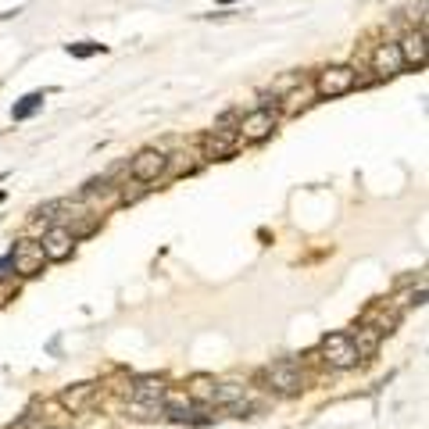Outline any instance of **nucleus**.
I'll use <instances>...</instances> for the list:
<instances>
[{"label":"nucleus","mask_w":429,"mask_h":429,"mask_svg":"<svg viewBox=\"0 0 429 429\" xmlns=\"http://www.w3.org/2000/svg\"><path fill=\"white\" fill-rule=\"evenodd\" d=\"M43 100H47V93H43V90H36V93H26V97H22L15 108H11V118H15V122H26V118H33V115L43 108Z\"/></svg>","instance_id":"4468645a"},{"label":"nucleus","mask_w":429,"mask_h":429,"mask_svg":"<svg viewBox=\"0 0 429 429\" xmlns=\"http://www.w3.org/2000/svg\"><path fill=\"white\" fill-rule=\"evenodd\" d=\"M186 397H190V400H200V404H211V397H214V379H207V376H193Z\"/></svg>","instance_id":"dca6fc26"},{"label":"nucleus","mask_w":429,"mask_h":429,"mask_svg":"<svg viewBox=\"0 0 429 429\" xmlns=\"http://www.w3.org/2000/svg\"><path fill=\"white\" fill-rule=\"evenodd\" d=\"M383 329H376L372 322H365V326H358L354 333H351V343L358 347V358H372L376 351H379V343H383Z\"/></svg>","instance_id":"9b49d317"},{"label":"nucleus","mask_w":429,"mask_h":429,"mask_svg":"<svg viewBox=\"0 0 429 429\" xmlns=\"http://www.w3.org/2000/svg\"><path fill=\"white\" fill-rule=\"evenodd\" d=\"M43 258L47 262H68L72 258V251H76V237H72V229L65 226V222H58V226H51L47 233H43Z\"/></svg>","instance_id":"39448f33"},{"label":"nucleus","mask_w":429,"mask_h":429,"mask_svg":"<svg viewBox=\"0 0 429 429\" xmlns=\"http://www.w3.org/2000/svg\"><path fill=\"white\" fill-rule=\"evenodd\" d=\"M237 122H240V111L233 108V111H226V115L214 118V129H237Z\"/></svg>","instance_id":"a211bd4d"},{"label":"nucleus","mask_w":429,"mask_h":429,"mask_svg":"<svg viewBox=\"0 0 429 429\" xmlns=\"http://www.w3.org/2000/svg\"><path fill=\"white\" fill-rule=\"evenodd\" d=\"M229 4H233V0H229Z\"/></svg>","instance_id":"4be33fe9"},{"label":"nucleus","mask_w":429,"mask_h":429,"mask_svg":"<svg viewBox=\"0 0 429 429\" xmlns=\"http://www.w3.org/2000/svg\"><path fill=\"white\" fill-rule=\"evenodd\" d=\"M165 172H168V154H165V150H154V147L140 150V154L129 161V175H133L136 182H154V179H161Z\"/></svg>","instance_id":"7ed1b4c3"},{"label":"nucleus","mask_w":429,"mask_h":429,"mask_svg":"<svg viewBox=\"0 0 429 429\" xmlns=\"http://www.w3.org/2000/svg\"><path fill=\"white\" fill-rule=\"evenodd\" d=\"M276 125H279V111H276L272 104H262V108L240 115V122H237V140H240V143H262V140H269V136L276 133Z\"/></svg>","instance_id":"f257e3e1"},{"label":"nucleus","mask_w":429,"mask_h":429,"mask_svg":"<svg viewBox=\"0 0 429 429\" xmlns=\"http://www.w3.org/2000/svg\"><path fill=\"white\" fill-rule=\"evenodd\" d=\"M247 393V386L244 383H214V397H211V404H237L240 397Z\"/></svg>","instance_id":"2eb2a0df"},{"label":"nucleus","mask_w":429,"mask_h":429,"mask_svg":"<svg viewBox=\"0 0 429 429\" xmlns=\"http://www.w3.org/2000/svg\"><path fill=\"white\" fill-rule=\"evenodd\" d=\"M322 354H326V365H333V368H354L361 358H358V347L351 343V333H333V336H326L322 340Z\"/></svg>","instance_id":"20e7f679"},{"label":"nucleus","mask_w":429,"mask_h":429,"mask_svg":"<svg viewBox=\"0 0 429 429\" xmlns=\"http://www.w3.org/2000/svg\"><path fill=\"white\" fill-rule=\"evenodd\" d=\"M97 393V383H79V386H72V390H65L61 393V404L65 408H72V411H83L86 404H90V397Z\"/></svg>","instance_id":"ddd939ff"},{"label":"nucleus","mask_w":429,"mask_h":429,"mask_svg":"<svg viewBox=\"0 0 429 429\" xmlns=\"http://www.w3.org/2000/svg\"><path fill=\"white\" fill-rule=\"evenodd\" d=\"M240 150V140H237V129H214L207 140H204V154L222 161V157H233Z\"/></svg>","instance_id":"6e6552de"},{"label":"nucleus","mask_w":429,"mask_h":429,"mask_svg":"<svg viewBox=\"0 0 429 429\" xmlns=\"http://www.w3.org/2000/svg\"><path fill=\"white\" fill-rule=\"evenodd\" d=\"M265 383H269V390L297 393V390L304 386V372H301L294 361H276L272 368H265Z\"/></svg>","instance_id":"423d86ee"},{"label":"nucleus","mask_w":429,"mask_h":429,"mask_svg":"<svg viewBox=\"0 0 429 429\" xmlns=\"http://www.w3.org/2000/svg\"><path fill=\"white\" fill-rule=\"evenodd\" d=\"M8 269H15V265H11V254H8L4 262H0V279H4V276H8Z\"/></svg>","instance_id":"6ab92c4d"},{"label":"nucleus","mask_w":429,"mask_h":429,"mask_svg":"<svg viewBox=\"0 0 429 429\" xmlns=\"http://www.w3.org/2000/svg\"><path fill=\"white\" fill-rule=\"evenodd\" d=\"M397 51H400V58H404V68H422L425 65V29H415V33H408V36H400L397 40Z\"/></svg>","instance_id":"1a4fd4ad"},{"label":"nucleus","mask_w":429,"mask_h":429,"mask_svg":"<svg viewBox=\"0 0 429 429\" xmlns=\"http://www.w3.org/2000/svg\"><path fill=\"white\" fill-rule=\"evenodd\" d=\"M0 200H4V193H0Z\"/></svg>","instance_id":"412c9836"},{"label":"nucleus","mask_w":429,"mask_h":429,"mask_svg":"<svg viewBox=\"0 0 429 429\" xmlns=\"http://www.w3.org/2000/svg\"><path fill=\"white\" fill-rule=\"evenodd\" d=\"M351 90H358V72L351 68V65H333V68H322L319 76H315V93L319 97H343V93H351Z\"/></svg>","instance_id":"f03ea898"},{"label":"nucleus","mask_w":429,"mask_h":429,"mask_svg":"<svg viewBox=\"0 0 429 429\" xmlns=\"http://www.w3.org/2000/svg\"><path fill=\"white\" fill-rule=\"evenodd\" d=\"M129 397L133 400H154V404H161L165 400V383L154 379V376H143V379H136L129 386Z\"/></svg>","instance_id":"f8f14e48"},{"label":"nucleus","mask_w":429,"mask_h":429,"mask_svg":"<svg viewBox=\"0 0 429 429\" xmlns=\"http://www.w3.org/2000/svg\"><path fill=\"white\" fill-rule=\"evenodd\" d=\"M108 47L104 43H93V40H83V43H68V54L72 58H93V54H104Z\"/></svg>","instance_id":"f3484780"},{"label":"nucleus","mask_w":429,"mask_h":429,"mask_svg":"<svg viewBox=\"0 0 429 429\" xmlns=\"http://www.w3.org/2000/svg\"><path fill=\"white\" fill-rule=\"evenodd\" d=\"M22 422H26V425H29V429H51V425H36V422H33V418H22Z\"/></svg>","instance_id":"aec40b11"},{"label":"nucleus","mask_w":429,"mask_h":429,"mask_svg":"<svg viewBox=\"0 0 429 429\" xmlns=\"http://www.w3.org/2000/svg\"><path fill=\"white\" fill-rule=\"evenodd\" d=\"M372 72L379 79H390V76H400L404 72V58L397 51V43H379L372 51Z\"/></svg>","instance_id":"0eeeda50"},{"label":"nucleus","mask_w":429,"mask_h":429,"mask_svg":"<svg viewBox=\"0 0 429 429\" xmlns=\"http://www.w3.org/2000/svg\"><path fill=\"white\" fill-rule=\"evenodd\" d=\"M43 247L40 244H22V247H15L11 251V265H15V272H22V276H36L40 269H43Z\"/></svg>","instance_id":"9d476101"}]
</instances>
